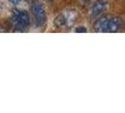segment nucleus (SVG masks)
Returning <instances> with one entry per match:
<instances>
[{
    "label": "nucleus",
    "mask_w": 125,
    "mask_h": 113,
    "mask_svg": "<svg viewBox=\"0 0 125 113\" xmlns=\"http://www.w3.org/2000/svg\"><path fill=\"white\" fill-rule=\"evenodd\" d=\"M10 23L12 27L17 31H25L30 24V17L25 10L15 9L10 16Z\"/></svg>",
    "instance_id": "nucleus-1"
},
{
    "label": "nucleus",
    "mask_w": 125,
    "mask_h": 113,
    "mask_svg": "<svg viewBox=\"0 0 125 113\" xmlns=\"http://www.w3.org/2000/svg\"><path fill=\"white\" fill-rule=\"evenodd\" d=\"M31 12L34 18V23L37 27H42L46 22V11L42 4L39 0H33L31 3Z\"/></svg>",
    "instance_id": "nucleus-2"
},
{
    "label": "nucleus",
    "mask_w": 125,
    "mask_h": 113,
    "mask_svg": "<svg viewBox=\"0 0 125 113\" xmlns=\"http://www.w3.org/2000/svg\"><path fill=\"white\" fill-rule=\"evenodd\" d=\"M77 18V13L75 11H64L59 13L55 19V25L59 28H67L74 24Z\"/></svg>",
    "instance_id": "nucleus-3"
},
{
    "label": "nucleus",
    "mask_w": 125,
    "mask_h": 113,
    "mask_svg": "<svg viewBox=\"0 0 125 113\" xmlns=\"http://www.w3.org/2000/svg\"><path fill=\"white\" fill-rule=\"evenodd\" d=\"M122 26V19L119 16H111L107 22V33H116Z\"/></svg>",
    "instance_id": "nucleus-4"
},
{
    "label": "nucleus",
    "mask_w": 125,
    "mask_h": 113,
    "mask_svg": "<svg viewBox=\"0 0 125 113\" xmlns=\"http://www.w3.org/2000/svg\"><path fill=\"white\" fill-rule=\"evenodd\" d=\"M107 8V2L105 0H97L90 7V15L92 17H97L104 12Z\"/></svg>",
    "instance_id": "nucleus-5"
},
{
    "label": "nucleus",
    "mask_w": 125,
    "mask_h": 113,
    "mask_svg": "<svg viewBox=\"0 0 125 113\" xmlns=\"http://www.w3.org/2000/svg\"><path fill=\"white\" fill-rule=\"evenodd\" d=\"M108 16H103L99 18L94 23V30L99 33H105L107 32V22Z\"/></svg>",
    "instance_id": "nucleus-6"
},
{
    "label": "nucleus",
    "mask_w": 125,
    "mask_h": 113,
    "mask_svg": "<svg viewBox=\"0 0 125 113\" xmlns=\"http://www.w3.org/2000/svg\"><path fill=\"white\" fill-rule=\"evenodd\" d=\"M75 32L76 33H86V32H88V29L85 26H78L75 28Z\"/></svg>",
    "instance_id": "nucleus-7"
},
{
    "label": "nucleus",
    "mask_w": 125,
    "mask_h": 113,
    "mask_svg": "<svg viewBox=\"0 0 125 113\" xmlns=\"http://www.w3.org/2000/svg\"><path fill=\"white\" fill-rule=\"evenodd\" d=\"M9 2H10L11 4H19L20 2H22L23 0H8Z\"/></svg>",
    "instance_id": "nucleus-8"
},
{
    "label": "nucleus",
    "mask_w": 125,
    "mask_h": 113,
    "mask_svg": "<svg viewBox=\"0 0 125 113\" xmlns=\"http://www.w3.org/2000/svg\"><path fill=\"white\" fill-rule=\"evenodd\" d=\"M49 1H52V0H49Z\"/></svg>",
    "instance_id": "nucleus-9"
}]
</instances>
